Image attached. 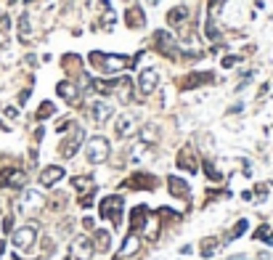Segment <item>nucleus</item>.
I'll use <instances>...</instances> for the list:
<instances>
[{
	"label": "nucleus",
	"instance_id": "15",
	"mask_svg": "<svg viewBox=\"0 0 273 260\" xmlns=\"http://www.w3.org/2000/svg\"><path fill=\"white\" fill-rule=\"evenodd\" d=\"M56 93L64 98L67 104H77V98H80V88H77L74 80H61L56 85Z\"/></svg>",
	"mask_w": 273,
	"mask_h": 260
},
{
	"label": "nucleus",
	"instance_id": "16",
	"mask_svg": "<svg viewBox=\"0 0 273 260\" xmlns=\"http://www.w3.org/2000/svg\"><path fill=\"white\" fill-rule=\"evenodd\" d=\"M146 220H149V207L146 204H136L130 212V231H143Z\"/></svg>",
	"mask_w": 273,
	"mask_h": 260
},
{
	"label": "nucleus",
	"instance_id": "1",
	"mask_svg": "<svg viewBox=\"0 0 273 260\" xmlns=\"http://www.w3.org/2000/svg\"><path fill=\"white\" fill-rule=\"evenodd\" d=\"M90 66H93V69H98L101 74H114V72H122L125 66H130V59L128 56H120V53L93 51L90 53Z\"/></svg>",
	"mask_w": 273,
	"mask_h": 260
},
{
	"label": "nucleus",
	"instance_id": "3",
	"mask_svg": "<svg viewBox=\"0 0 273 260\" xmlns=\"http://www.w3.org/2000/svg\"><path fill=\"white\" fill-rule=\"evenodd\" d=\"M109 151H112V146H109V141L104 138V135H93V138L85 143V159H88L90 165H101L109 159Z\"/></svg>",
	"mask_w": 273,
	"mask_h": 260
},
{
	"label": "nucleus",
	"instance_id": "5",
	"mask_svg": "<svg viewBox=\"0 0 273 260\" xmlns=\"http://www.w3.org/2000/svg\"><path fill=\"white\" fill-rule=\"evenodd\" d=\"M154 45H157V51L167 59L181 56V51H178V45H175V37L170 32H165V29H157V32H154Z\"/></svg>",
	"mask_w": 273,
	"mask_h": 260
},
{
	"label": "nucleus",
	"instance_id": "6",
	"mask_svg": "<svg viewBox=\"0 0 273 260\" xmlns=\"http://www.w3.org/2000/svg\"><path fill=\"white\" fill-rule=\"evenodd\" d=\"M159 85V72L154 66H146V69L138 72V93L141 96H151Z\"/></svg>",
	"mask_w": 273,
	"mask_h": 260
},
{
	"label": "nucleus",
	"instance_id": "10",
	"mask_svg": "<svg viewBox=\"0 0 273 260\" xmlns=\"http://www.w3.org/2000/svg\"><path fill=\"white\" fill-rule=\"evenodd\" d=\"M157 178H154L151 173H136V175H130L125 183H120V186H125V189H146V191H154L157 189Z\"/></svg>",
	"mask_w": 273,
	"mask_h": 260
},
{
	"label": "nucleus",
	"instance_id": "2",
	"mask_svg": "<svg viewBox=\"0 0 273 260\" xmlns=\"http://www.w3.org/2000/svg\"><path fill=\"white\" fill-rule=\"evenodd\" d=\"M122 210H125V199H122L120 194H109V196H104V199H101V204H98L101 220H112V226L117 228V231H120L122 223H125Z\"/></svg>",
	"mask_w": 273,
	"mask_h": 260
},
{
	"label": "nucleus",
	"instance_id": "18",
	"mask_svg": "<svg viewBox=\"0 0 273 260\" xmlns=\"http://www.w3.org/2000/svg\"><path fill=\"white\" fill-rule=\"evenodd\" d=\"M93 247L101 255H106V252H112V234L106 231V228H96L93 231Z\"/></svg>",
	"mask_w": 273,
	"mask_h": 260
},
{
	"label": "nucleus",
	"instance_id": "28",
	"mask_svg": "<svg viewBox=\"0 0 273 260\" xmlns=\"http://www.w3.org/2000/svg\"><path fill=\"white\" fill-rule=\"evenodd\" d=\"M239 61H241V56H223L220 64H223V69H233V66H236Z\"/></svg>",
	"mask_w": 273,
	"mask_h": 260
},
{
	"label": "nucleus",
	"instance_id": "14",
	"mask_svg": "<svg viewBox=\"0 0 273 260\" xmlns=\"http://www.w3.org/2000/svg\"><path fill=\"white\" fill-rule=\"evenodd\" d=\"M178 167H181V170H186V173H197L199 170V165H197V157H194V149L191 146H183L181 151H178Z\"/></svg>",
	"mask_w": 273,
	"mask_h": 260
},
{
	"label": "nucleus",
	"instance_id": "23",
	"mask_svg": "<svg viewBox=\"0 0 273 260\" xmlns=\"http://www.w3.org/2000/svg\"><path fill=\"white\" fill-rule=\"evenodd\" d=\"M247 228H249V220H247V218H241L239 223L233 226L228 234H225V242H223V244H231V242H236L239 236H244V234H247Z\"/></svg>",
	"mask_w": 273,
	"mask_h": 260
},
{
	"label": "nucleus",
	"instance_id": "20",
	"mask_svg": "<svg viewBox=\"0 0 273 260\" xmlns=\"http://www.w3.org/2000/svg\"><path fill=\"white\" fill-rule=\"evenodd\" d=\"M186 21H189V8H186V5L170 8V13H167V24L170 27H186Z\"/></svg>",
	"mask_w": 273,
	"mask_h": 260
},
{
	"label": "nucleus",
	"instance_id": "17",
	"mask_svg": "<svg viewBox=\"0 0 273 260\" xmlns=\"http://www.w3.org/2000/svg\"><path fill=\"white\" fill-rule=\"evenodd\" d=\"M112 114H114V109H112V104H109V101H96L90 106V117L96 120L98 125L109 122V120H112Z\"/></svg>",
	"mask_w": 273,
	"mask_h": 260
},
{
	"label": "nucleus",
	"instance_id": "30",
	"mask_svg": "<svg viewBox=\"0 0 273 260\" xmlns=\"http://www.w3.org/2000/svg\"><path fill=\"white\" fill-rule=\"evenodd\" d=\"M225 260H252L249 255H231V258H225Z\"/></svg>",
	"mask_w": 273,
	"mask_h": 260
},
{
	"label": "nucleus",
	"instance_id": "12",
	"mask_svg": "<svg viewBox=\"0 0 273 260\" xmlns=\"http://www.w3.org/2000/svg\"><path fill=\"white\" fill-rule=\"evenodd\" d=\"M64 175H67V170L61 165H48V167H43V170H40V178H37V181H40V186L53 189L61 178H64Z\"/></svg>",
	"mask_w": 273,
	"mask_h": 260
},
{
	"label": "nucleus",
	"instance_id": "25",
	"mask_svg": "<svg viewBox=\"0 0 273 260\" xmlns=\"http://www.w3.org/2000/svg\"><path fill=\"white\" fill-rule=\"evenodd\" d=\"M202 165H205V175H207V178L212 181V183H220V181H223V173L215 167V162H212V159H205Z\"/></svg>",
	"mask_w": 273,
	"mask_h": 260
},
{
	"label": "nucleus",
	"instance_id": "11",
	"mask_svg": "<svg viewBox=\"0 0 273 260\" xmlns=\"http://www.w3.org/2000/svg\"><path fill=\"white\" fill-rule=\"evenodd\" d=\"M27 183V173L24 170H16V167H5L0 173V186L5 189H21Z\"/></svg>",
	"mask_w": 273,
	"mask_h": 260
},
{
	"label": "nucleus",
	"instance_id": "9",
	"mask_svg": "<svg viewBox=\"0 0 273 260\" xmlns=\"http://www.w3.org/2000/svg\"><path fill=\"white\" fill-rule=\"evenodd\" d=\"M167 191H170L173 199H189V196H191L189 181L181 178V175H167Z\"/></svg>",
	"mask_w": 273,
	"mask_h": 260
},
{
	"label": "nucleus",
	"instance_id": "31",
	"mask_svg": "<svg viewBox=\"0 0 273 260\" xmlns=\"http://www.w3.org/2000/svg\"><path fill=\"white\" fill-rule=\"evenodd\" d=\"M146 3H149V5H157V3H159V0H146Z\"/></svg>",
	"mask_w": 273,
	"mask_h": 260
},
{
	"label": "nucleus",
	"instance_id": "29",
	"mask_svg": "<svg viewBox=\"0 0 273 260\" xmlns=\"http://www.w3.org/2000/svg\"><path fill=\"white\" fill-rule=\"evenodd\" d=\"M5 114H8V117L13 120V117H19V112L16 109H13V106H8V109H5Z\"/></svg>",
	"mask_w": 273,
	"mask_h": 260
},
{
	"label": "nucleus",
	"instance_id": "22",
	"mask_svg": "<svg viewBox=\"0 0 273 260\" xmlns=\"http://www.w3.org/2000/svg\"><path fill=\"white\" fill-rule=\"evenodd\" d=\"M125 24H128L130 29H141V27L146 24V16L141 13V8H138V5H136V8H130L128 13H125Z\"/></svg>",
	"mask_w": 273,
	"mask_h": 260
},
{
	"label": "nucleus",
	"instance_id": "21",
	"mask_svg": "<svg viewBox=\"0 0 273 260\" xmlns=\"http://www.w3.org/2000/svg\"><path fill=\"white\" fill-rule=\"evenodd\" d=\"M133 128H136V120L130 117V114H120L114 122V130H117V135L120 138H128V135L133 133Z\"/></svg>",
	"mask_w": 273,
	"mask_h": 260
},
{
	"label": "nucleus",
	"instance_id": "13",
	"mask_svg": "<svg viewBox=\"0 0 273 260\" xmlns=\"http://www.w3.org/2000/svg\"><path fill=\"white\" fill-rule=\"evenodd\" d=\"M207 82H215L212 72H191V74H186V77L181 80V88L183 90H194L199 85H207Z\"/></svg>",
	"mask_w": 273,
	"mask_h": 260
},
{
	"label": "nucleus",
	"instance_id": "7",
	"mask_svg": "<svg viewBox=\"0 0 273 260\" xmlns=\"http://www.w3.org/2000/svg\"><path fill=\"white\" fill-rule=\"evenodd\" d=\"M11 242H13V247H16V250H29V247L37 242V228H35V226H21V228H16V231H13V236H11Z\"/></svg>",
	"mask_w": 273,
	"mask_h": 260
},
{
	"label": "nucleus",
	"instance_id": "8",
	"mask_svg": "<svg viewBox=\"0 0 273 260\" xmlns=\"http://www.w3.org/2000/svg\"><path fill=\"white\" fill-rule=\"evenodd\" d=\"M93 255H96L93 239H88V236H74V242H72V260H93Z\"/></svg>",
	"mask_w": 273,
	"mask_h": 260
},
{
	"label": "nucleus",
	"instance_id": "4",
	"mask_svg": "<svg viewBox=\"0 0 273 260\" xmlns=\"http://www.w3.org/2000/svg\"><path fill=\"white\" fill-rule=\"evenodd\" d=\"M82 141H85V130H82V128H77V125H72V135L61 141V146H59V154L64 157V159H72V157L77 154V151H80Z\"/></svg>",
	"mask_w": 273,
	"mask_h": 260
},
{
	"label": "nucleus",
	"instance_id": "27",
	"mask_svg": "<svg viewBox=\"0 0 273 260\" xmlns=\"http://www.w3.org/2000/svg\"><path fill=\"white\" fill-rule=\"evenodd\" d=\"M53 112H56V106H53V101H43L35 117H37V120H48V117H53Z\"/></svg>",
	"mask_w": 273,
	"mask_h": 260
},
{
	"label": "nucleus",
	"instance_id": "26",
	"mask_svg": "<svg viewBox=\"0 0 273 260\" xmlns=\"http://www.w3.org/2000/svg\"><path fill=\"white\" fill-rule=\"evenodd\" d=\"M252 239H257V242H263V244H273V228L265 223V226H260L257 231L252 234Z\"/></svg>",
	"mask_w": 273,
	"mask_h": 260
},
{
	"label": "nucleus",
	"instance_id": "19",
	"mask_svg": "<svg viewBox=\"0 0 273 260\" xmlns=\"http://www.w3.org/2000/svg\"><path fill=\"white\" fill-rule=\"evenodd\" d=\"M138 250H141V236H138V231H128V236H125V242L120 247V258H130Z\"/></svg>",
	"mask_w": 273,
	"mask_h": 260
},
{
	"label": "nucleus",
	"instance_id": "24",
	"mask_svg": "<svg viewBox=\"0 0 273 260\" xmlns=\"http://www.w3.org/2000/svg\"><path fill=\"white\" fill-rule=\"evenodd\" d=\"M217 247H220V242H217L215 236H209V239H202V247H199V252H202V258H212Z\"/></svg>",
	"mask_w": 273,
	"mask_h": 260
},
{
	"label": "nucleus",
	"instance_id": "32",
	"mask_svg": "<svg viewBox=\"0 0 273 260\" xmlns=\"http://www.w3.org/2000/svg\"><path fill=\"white\" fill-rule=\"evenodd\" d=\"M0 128H5V125H3V122H0Z\"/></svg>",
	"mask_w": 273,
	"mask_h": 260
}]
</instances>
